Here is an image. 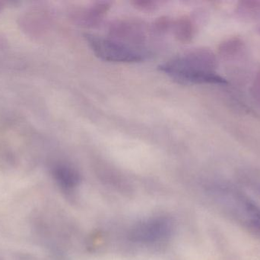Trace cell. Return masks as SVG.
I'll list each match as a JSON object with an SVG mask.
<instances>
[{"label":"cell","mask_w":260,"mask_h":260,"mask_svg":"<svg viewBox=\"0 0 260 260\" xmlns=\"http://www.w3.org/2000/svg\"><path fill=\"white\" fill-rule=\"evenodd\" d=\"M243 47H244V44L240 38H230L221 44L219 47V53L223 57H233L241 51Z\"/></svg>","instance_id":"cell-8"},{"label":"cell","mask_w":260,"mask_h":260,"mask_svg":"<svg viewBox=\"0 0 260 260\" xmlns=\"http://www.w3.org/2000/svg\"><path fill=\"white\" fill-rule=\"evenodd\" d=\"M169 223L163 219H156L138 226L133 233V239L139 242H154L168 235Z\"/></svg>","instance_id":"cell-4"},{"label":"cell","mask_w":260,"mask_h":260,"mask_svg":"<svg viewBox=\"0 0 260 260\" xmlns=\"http://www.w3.org/2000/svg\"><path fill=\"white\" fill-rule=\"evenodd\" d=\"M2 6L1 4H0V10H1Z\"/></svg>","instance_id":"cell-13"},{"label":"cell","mask_w":260,"mask_h":260,"mask_svg":"<svg viewBox=\"0 0 260 260\" xmlns=\"http://www.w3.org/2000/svg\"><path fill=\"white\" fill-rule=\"evenodd\" d=\"M85 36L94 54L102 61L132 64L141 62L146 57L147 53L140 47L130 45L115 38L91 34Z\"/></svg>","instance_id":"cell-3"},{"label":"cell","mask_w":260,"mask_h":260,"mask_svg":"<svg viewBox=\"0 0 260 260\" xmlns=\"http://www.w3.org/2000/svg\"><path fill=\"white\" fill-rule=\"evenodd\" d=\"M0 260H33L27 255L21 253H0Z\"/></svg>","instance_id":"cell-10"},{"label":"cell","mask_w":260,"mask_h":260,"mask_svg":"<svg viewBox=\"0 0 260 260\" xmlns=\"http://www.w3.org/2000/svg\"><path fill=\"white\" fill-rule=\"evenodd\" d=\"M238 12L244 19L256 23V28L260 32V3L242 2L238 7Z\"/></svg>","instance_id":"cell-6"},{"label":"cell","mask_w":260,"mask_h":260,"mask_svg":"<svg viewBox=\"0 0 260 260\" xmlns=\"http://www.w3.org/2000/svg\"><path fill=\"white\" fill-rule=\"evenodd\" d=\"M218 60L207 48H196L175 56L159 67L160 71L181 84L227 85L217 72Z\"/></svg>","instance_id":"cell-1"},{"label":"cell","mask_w":260,"mask_h":260,"mask_svg":"<svg viewBox=\"0 0 260 260\" xmlns=\"http://www.w3.org/2000/svg\"><path fill=\"white\" fill-rule=\"evenodd\" d=\"M247 182H248L250 187L260 195V177H249L247 178Z\"/></svg>","instance_id":"cell-12"},{"label":"cell","mask_w":260,"mask_h":260,"mask_svg":"<svg viewBox=\"0 0 260 260\" xmlns=\"http://www.w3.org/2000/svg\"><path fill=\"white\" fill-rule=\"evenodd\" d=\"M52 174L56 183L63 189H71L79 182V174L76 169L64 163H58L53 166Z\"/></svg>","instance_id":"cell-5"},{"label":"cell","mask_w":260,"mask_h":260,"mask_svg":"<svg viewBox=\"0 0 260 260\" xmlns=\"http://www.w3.org/2000/svg\"><path fill=\"white\" fill-rule=\"evenodd\" d=\"M210 192L228 218L250 232L260 234V206L253 198L230 183H215Z\"/></svg>","instance_id":"cell-2"},{"label":"cell","mask_w":260,"mask_h":260,"mask_svg":"<svg viewBox=\"0 0 260 260\" xmlns=\"http://www.w3.org/2000/svg\"><path fill=\"white\" fill-rule=\"evenodd\" d=\"M250 92H251L252 97L260 105V68L256 72Z\"/></svg>","instance_id":"cell-9"},{"label":"cell","mask_w":260,"mask_h":260,"mask_svg":"<svg viewBox=\"0 0 260 260\" xmlns=\"http://www.w3.org/2000/svg\"><path fill=\"white\" fill-rule=\"evenodd\" d=\"M134 5L136 7L142 9V10L151 11L155 9V3L153 2L148 1H137L134 2Z\"/></svg>","instance_id":"cell-11"},{"label":"cell","mask_w":260,"mask_h":260,"mask_svg":"<svg viewBox=\"0 0 260 260\" xmlns=\"http://www.w3.org/2000/svg\"><path fill=\"white\" fill-rule=\"evenodd\" d=\"M174 32L178 41L189 42L193 38L195 28L191 20L183 17L174 22Z\"/></svg>","instance_id":"cell-7"}]
</instances>
